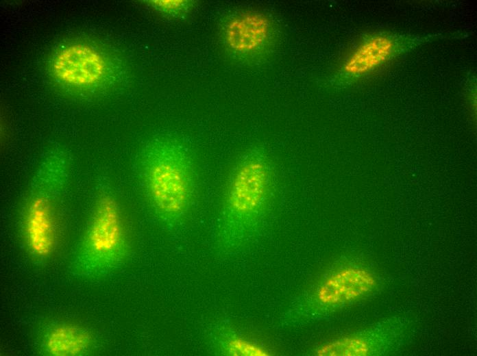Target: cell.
<instances>
[{
  "label": "cell",
  "mask_w": 477,
  "mask_h": 356,
  "mask_svg": "<svg viewBox=\"0 0 477 356\" xmlns=\"http://www.w3.org/2000/svg\"><path fill=\"white\" fill-rule=\"evenodd\" d=\"M223 348L230 355L265 356L269 353L256 344L240 337H230L224 342Z\"/></svg>",
  "instance_id": "8fae6325"
},
{
  "label": "cell",
  "mask_w": 477,
  "mask_h": 356,
  "mask_svg": "<svg viewBox=\"0 0 477 356\" xmlns=\"http://www.w3.org/2000/svg\"><path fill=\"white\" fill-rule=\"evenodd\" d=\"M376 286L374 277L358 268H343L327 277L316 292L318 302L325 305H337L360 298Z\"/></svg>",
  "instance_id": "9c48e42d"
},
{
  "label": "cell",
  "mask_w": 477,
  "mask_h": 356,
  "mask_svg": "<svg viewBox=\"0 0 477 356\" xmlns=\"http://www.w3.org/2000/svg\"><path fill=\"white\" fill-rule=\"evenodd\" d=\"M275 189V167L265 151L254 147L241 154L225 186L220 243L232 246L247 239L259 222Z\"/></svg>",
  "instance_id": "3957f363"
},
{
  "label": "cell",
  "mask_w": 477,
  "mask_h": 356,
  "mask_svg": "<svg viewBox=\"0 0 477 356\" xmlns=\"http://www.w3.org/2000/svg\"><path fill=\"white\" fill-rule=\"evenodd\" d=\"M149 4L158 12L170 15H180L186 12L194 3L187 0H153Z\"/></svg>",
  "instance_id": "7c38bea8"
},
{
  "label": "cell",
  "mask_w": 477,
  "mask_h": 356,
  "mask_svg": "<svg viewBox=\"0 0 477 356\" xmlns=\"http://www.w3.org/2000/svg\"><path fill=\"white\" fill-rule=\"evenodd\" d=\"M432 37L386 31L370 34L347 55L341 67V75L346 79H354L374 73Z\"/></svg>",
  "instance_id": "5b68a950"
},
{
  "label": "cell",
  "mask_w": 477,
  "mask_h": 356,
  "mask_svg": "<svg viewBox=\"0 0 477 356\" xmlns=\"http://www.w3.org/2000/svg\"><path fill=\"white\" fill-rule=\"evenodd\" d=\"M71 173V160L55 149L40 161L19 211V231L25 251L40 264L56 254L60 240L62 203Z\"/></svg>",
  "instance_id": "7a4b0ae2"
},
{
  "label": "cell",
  "mask_w": 477,
  "mask_h": 356,
  "mask_svg": "<svg viewBox=\"0 0 477 356\" xmlns=\"http://www.w3.org/2000/svg\"><path fill=\"white\" fill-rule=\"evenodd\" d=\"M106 63L101 55L83 44H74L61 51L54 58L55 76L67 84L84 86L95 84L106 74Z\"/></svg>",
  "instance_id": "52a82bcc"
},
{
  "label": "cell",
  "mask_w": 477,
  "mask_h": 356,
  "mask_svg": "<svg viewBox=\"0 0 477 356\" xmlns=\"http://www.w3.org/2000/svg\"><path fill=\"white\" fill-rule=\"evenodd\" d=\"M135 170L155 216L167 227L180 225L197 192L196 164L186 143L171 134L154 138L138 155Z\"/></svg>",
  "instance_id": "6da1fadb"
},
{
  "label": "cell",
  "mask_w": 477,
  "mask_h": 356,
  "mask_svg": "<svg viewBox=\"0 0 477 356\" xmlns=\"http://www.w3.org/2000/svg\"><path fill=\"white\" fill-rule=\"evenodd\" d=\"M273 33L269 18L255 11L235 14L225 22L223 29L226 46L240 55L261 52L271 42Z\"/></svg>",
  "instance_id": "8992f818"
},
{
  "label": "cell",
  "mask_w": 477,
  "mask_h": 356,
  "mask_svg": "<svg viewBox=\"0 0 477 356\" xmlns=\"http://www.w3.org/2000/svg\"><path fill=\"white\" fill-rule=\"evenodd\" d=\"M368 342L360 338H346L330 342L320 347L318 355H366L370 352Z\"/></svg>",
  "instance_id": "30bf717a"
},
{
  "label": "cell",
  "mask_w": 477,
  "mask_h": 356,
  "mask_svg": "<svg viewBox=\"0 0 477 356\" xmlns=\"http://www.w3.org/2000/svg\"><path fill=\"white\" fill-rule=\"evenodd\" d=\"M95 337L89 329L78 324L54 320L45 325L39 333L38 348L48 356H79L91 351Z\"/></svg>",
  "instance_id": "ba28073f"
},
{
  "label": "cell",
  "mask_w": 477,
  "mask_h": 356,
  "mask_svg": "<svg viewBox=\"0 0 477 356\" xmlns=\"http://www.w3.org/2000/svg\"><path fill=\"white\" fill-rule=\"evenodd\" d=\"M130 248L128 232L118 198L112 187L101 181L71 270L73 275L82 279L103 277L123 262Z\"/></svg>",
  "instance_id": "277c9868"
}]
</instances>
